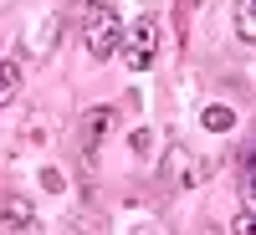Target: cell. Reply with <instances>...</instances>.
Listing matches in <instances>:
<instances>
[{
  "mask_svg": "<svg viewBox=\"0 0 256 235\" xmlns=\"http://www.w3.org/2000/svg\"><path fill=\"white\" fill-rule=\"evenodd\" d=\"M118 36H123V20L108 0H88L82 5V46H88L92 61H108L118 51Z\"/></svg>",
  "mask_w": 256,
  "mask_h": 235,
  "instance_id": "cell-1",
  "label": "cell"
},
{
  "mask_svg": "<svg viewBox=\"0 0 256 235\" xmlns=\"http://www.w3.org/2000/svg\"><path fill=\"white\" fill-rule=\"evenodd\" d=\"M118 56H123L128 72H148V67H154V56H159V20H154V15H138L134 26H123Z\"/></svg>",
  "mask_w": 256,
  "mask_h": 235,
  "instance_id": "cell-2",
  "label": "cell"
},
{
  "mask_svg": "<svg viewBox=\"0 0 256 235\" xmlns=\"http://www.w3.org/2000/svg\"><path fill=\"white\" fill-rule=\"evenodd\" d=\"M0 230H16V235H31L36 230V210L26 205V200H0Z\"/></svg>",
  "mask_w": 256,
  "mask_h": 235,
  "instance_id": "cell-3",
  "label": "cell"
},
{
  "mask_svg": "<svg viewBox=\"0 0 256 235\" xmlns=\"http://www.w3.org/2000/svg\"><path fill=\"white\" fill-rule=\"evenodd\" d=\"M108 123H113V108H92L82 118V148H98V138L108 133Z\"/></svg>",
  "mask_w": 256,
  "mask_h": 235,
  "instance_id": "cell-4",
  "label": "cell"
},
{
  "mask_svg": "<svg viewBox=\"0 0 256 235\" xmlns=\"http://www.w3.org/2000/svg\"><path fill=\"white\" fill-rule=\"evenodd\" d=\"M236 41L241 46L256 41V0H236Z\"/></svg>",
  "mask_w": 256,
  "mask_h": 235,
  "instance_id": "cell-5",
  "label": "cell"
},
{
  "mask_svg": "<svg viewBox=\"0 0 256 235\" xmlns=\"http://www.w3.org/2000/svg\"><path fill=\"white\" fill-rule=\"evenodd\" d=\"M169 164H180V169H169V179H174V184H195V179H205V169H190L195 159H190L184 148H174V154H169Z\"/></svg>",
  "mask_w": 256,
  "mask_h": 235,
  "instance_id": "cell-6",
  "label": "cell"
},
{
  "mask_svg": "<svg viewBox=\"0 0 256 235\" xmlns=\"http://www.w3.org/2000/svg\"><path fill=\"white\" fill-rule=\"evenodd\" d=\"M16 92H20V67L16 61H0V108H6Z\"/></svg>",
  "mask_w": 256,
  "mask_h": 235,
  "instance_id": "cell-7",
  "label": "cell"
},
{
  "mask_svg": "<svg viewBox=\"0 0 256 235\" xmlns=\"http://www.w3.org/2000/svg\"><path fill=\"white\" fill-rule=\"evenodd\" d=\"M200 123L210 128V133H230V128H236V113H230V108H205Z\"/></svg>",
  "mask_w": 256,
  "mask_h": 235,
  "instance_id": "cell-8",
  "label": "cell"
},
{
  "mask_svg": "<svg viewBox=\"0 0 256 235\" xmlns=\"http://www.w3.org/2000/svg\"><path fill=\"white\" fill-rule=\"evenodd\" d=\"M67 235H102V220L88 215V220H67Z\"/></svg>",
  "mask_w": 256,
  "mask_h": 235,
  "instance_id": "cell-9",
  "label": "cell"
},
{
  "mask_svg": "<svg viewBox=\"0 0 256 235\" xmlns=\"http://www.w3.org/2000/svg\"><path fill=\"white\" fill-rule=\"evenodd\" d=\"M256 220H251V205H241V215H236V235H251Z\"/></svg>",
  "mask_w": 256,
  "mask_h": 235,
  "instance_id": "cell-10",
  "label": "cell"
}]
</instances>
